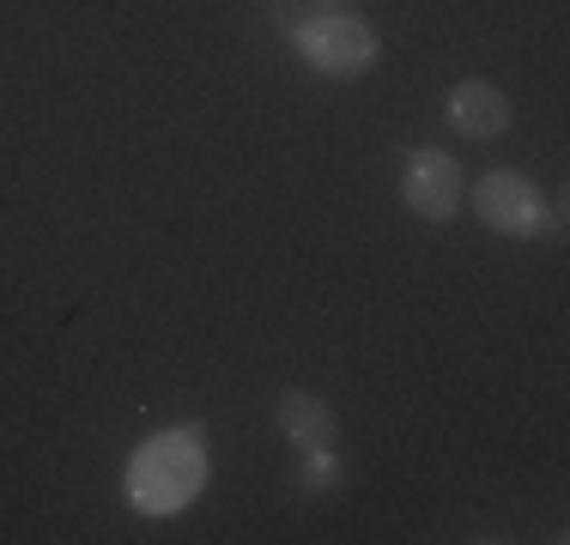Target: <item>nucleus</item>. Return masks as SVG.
<instances>
[{
  "label": "nucleus",
  "instance_id": "nucleus-1",
  "mask_svg": "<svg viewBox=\"0 0 570 545\" xmlns=\"http://www.w3.org/2000/svg\"><path fill=\"white\" fill-rule=\"evenodd\" d=\"M207 473L213 467H207L200 425H176V430H158L134 448L121 485H128V503L140 515H183L207 490Z\"/></svg>",
  "mask_w": 570,
  "mask_h": 545
},
{
  "label": "nucleus",
  "instance_id": "nucleus-2",
  "mask_svg": "<svg viewBox=\"0 0 570 545\" xmlns=\"http://www.w3.org/2000/svg\"><path fill=\"white\" fill-rule=\"evenodd\" d=\"M292 49L304 67H316L322 79H358L376 67L383 54V37H376L371 19H358L352 7H334L322 19H309L304 31H292Z\"/></svg>",
  "mask_w": 570,
  "mask_h": 545
},
{
  "label": "nucleus",
  "instance_id": "nucleus-3",
  "mask_svg": "<svg viewBox=\"0 0 570 545\" xmlns=\"http://www.w3.org/2000/svg\"><path fill=\"white\" fill-rule=\"evenodd\" d=\"M473 212H480L485 230L515 237V242L547 230V195H540L534 176H522V170H485L480 182H473Z\"/></svg>",
  "mask_w": 570,
  "mask_h": 545
},
{
  "label": "nucleus",
  "instance_id": "nucleus-4",
  "mask_svg": "<svg viewBox=\"0 0 570 545\" xmlns=\"http://www.w3.org/2000/svg\"><path fill=\"white\" fill-rule=\"evenodd\" d=\"M461 195H468V182H461V164L450 152H438V146H419V152H406L401 164V200L413 218H425V225H450L461 212Z\"/></svg>",
  "mask_w": 570,
  "mask_h": 545
},
{
  "label": "nucleus",
  "instance_id": "nucleus-5",
  "mask_svg": "<svg viewBox=\"0 0 570 545\" xmlns=\"http://www.w3.org/2000/svg\"><path fill=\"white\" fill-rule=\"evenodd\" d=\"M443 121H450L461 140H504L515 109L492 79H461V86H450V98H443Z\"/></svg>",
  "mask_w": 570,
  "mask_h": 545
},
{
  "label": "nucleus",
  "instance_id": "nucleus-6",
  "mask_svg": "<svg viewBox=\"0 0 570 545\" xmlns=\"http://www.w3.org/2000/svg\"><path fill=\"white\" fill-rule=\"evenodd\" d=\"M274 425H279V436L297 448V455H304V448H334V436H341L334 406L322 400V394H309V388H285V394H279Z\"/></svg>",
  "mask_w": 570,
  "mask_h": 545
},
{
  "label": "nucleus",
  "instance_id": "nucleus-7",
  "mask_svg": "<svg viewBox=\"0 0 570 545\" xmlns=\"http://www.w3.org/2000/svg\"><path fill=\"white\" fill-rule=\"evenodd\" d=\"M341 479H346L341 448H304V460H297V490L328 497V490H341Z\"/></svg>",
  "mask_w": 570,
  "mask_h": 545
},
{
  "label": "nucleus",
  "instance_id": "nucleus-8",
  "mask_svg": "<svg viewBox=\"0 0 570 545\" xmlns=\"http://www.w3.org/2000/svg\"><path fill=\"white\" fill-rule=\"evenodd\" d=\"M341 0H279L274 7V19H279V31L292 37V31H304L309 19H322V12H334Z\"/></svg>",
  "mask_w": 570,
  "mask_h": 545
}]
</instances>
